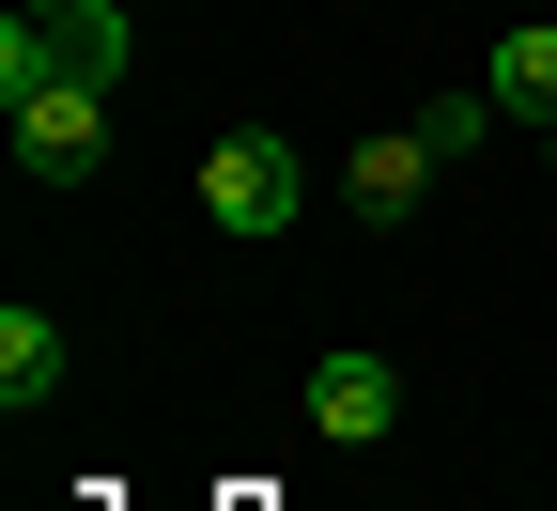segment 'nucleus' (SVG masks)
Segmentation results:
<instances>
[{"mask_svg":"<svg viewBox=\"0 0 557 511\" xmlns=\"http://www.w3.org/2000/svg\"><path fill=\"white\" fill-rule=\"evenodd\" d=\"M295 202H310V171H295V139H263V124H233L218 156H201V217H218V233H295Z\"/></svg>","mask_w":557,"mask_h":511,"instance_id":"1","label":"nucleus"},{"mask_svg":"<svg viewBox=\"0 0 557 511\" xmlns=\"http://www.w3.org/2000/svg\"><path fill=\"white\" fill-rule=\"evenodd\" d=\"M94 156H109V94H94V78L16 94V171H32V186H94Z\"/></svg>","mask_w":557,"mask_h":511,"instance_id":"2","label":"nucleus"},{"mask_svg":"<svg viewBox=\"0 0 557 511\" xmlns=\"http://www.w3.org/2000/svg\"><path fill=\"white\" fill-rule=\"evenodd\" d=\"M387 418H403V373H387L372 341H341V356H310V434H325V450H372Z\"/></svg>","mask_w":557,"mask_h":511,"instance_id":"3","label":"nucleus"},{"mask_svg":"<svg viewBox=\"0 0 557 511\" xmlns=\"http://www.w3.org/2000/svg\"><path fill=\"white\" fill-rule=\"evenodd\" d=\"M62 373H78V341H62V311H0V418H32V403H62Z\"/></svg>","mask_w":557,"mask_h":511,"instance_id":"4","label":"nucleus"},{"mask_svg":"<svg viewBox=\"0 0 557 511\" xmlns=\"http://www.w3.org/2000/svg\"><path fill=\"white\" fill-rule=\"evenodd\" d=\"M434 139H418V124H387V139H357V171H341V186H357V217H418V202H434Z\"/></svg>","mask_w":557,"mask_h":511,"instance_id":"5","label":"nucleus"},{"mask_svg":"<svg viewBox=\"0 0 557 511\" xmlns=\"http://www.w3.org/2000/svg\"><path fill=\"white\" fill-rule=\"evenodd\" d=\"M480 94H496L511 124H557V16H511V47H496V78H480Z\"/></svg>","mask_w":557,"mask_h":511,"instance_id":"6","label":"nucleus"},{"mask_svg":"<svg viewBox=\"0 0 557 511\" xmlns=\"http://www.w3.org/2000/svg\"><path fill=\"white\" fill-rule=\"evenodd\" d=\"M32 16H47V0H32ZM109 62H124V0H62V78L109 94Z\"/></svg>","mask_w":557,"mask_h":511,"instance_id":"7","label":"nucleus"},{"mask_svg":"<svg viewBox=\"0 0 557 511\" xmlns=\"http://www.w3.org/2000/svg\"><path fill=\"white\" fill-rule=\"evenodd\" d=\"M47 78H62V16H32V0H16V16H0V109L47 94Z\"/></svg>","mask_w":557,"mask_h":511,"instance_id":"8","label":"nucleus"},{"mask_svg":"<svg viewBox=\"0 0 557 511\" xmlns=\"http://www.w3.org/2000/svg\"><path fill=\"white\" fill-rule=\"evenodd\" d=\"M496 124H511L496 94H449V109H418V139H434V156H480V139H496Z\"/></svg>","mask_w":557,"mask_h":511,"instance_id":"9","label":"nucleus"},{"mask_svg":"<svg viewBox=\"0 0 557 511\" xmlns=\"http://www.w3.org/2000/svg\"><path fill=\"white\" fill-rule=\"evenodd\" d=\"M542 171H557V124H542Z\"/></svg>","mask_w":557,"mask_h":511,"instance_id":"10","label":"nucleus"},{"mask_svg":"<svg viewBox=\"0 0 557 511\" xmlns=\"http://www.w3.org/2000/svg\"><path fill=\"white\" fill-rule=\"evenodd\" d=\"M47 16H62V0H47Z\"/></svg>","mask_w":557,"mask_h":511,"instance_id":"11","label":"nucleus"}]
</instances>
